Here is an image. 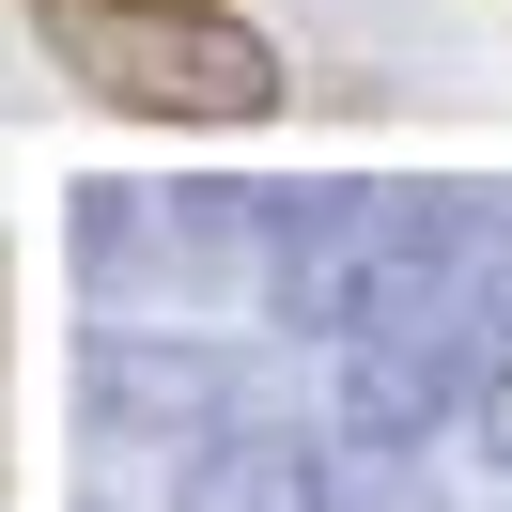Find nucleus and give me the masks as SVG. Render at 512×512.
Here are the masks:
<instances>
[{
    "label": "nucleus",
    "instance_id": "nucleus-1",
    "mask_svg": "<svg viewBox=\"0 0 512 512\" xmlns=\"http://www.w3.org/2000/svg\"><path fill=\"white\" fill-rule=\"evenodd\" d=\"M47 63L125 125H264L295 63L233 16V0H32Z\"/></svg>",
    "mask_w": 512,
    "mask_h": 512
},
{
    "label": "nucleus",
    "instance_id": "nucleus-2",
    "mask_svg": "<svg viewBox=\"0 0 512 512\" xmlns=\"http://www.w3.org/2000/svg\"><path fill=\"white\" fill-rule=\"evenodd\" d=\"M171 512H435V450H373L342 419H233V435L171 450Z\"/></svg>",
    "mask_w": 512,
    "mask_h": 512
},
{
    "label": "nucleus",
    "instance_id": "nucleus-3",
    "mask_svg": "<svg viewBox=\"0 0 512 512\" xmlns=\"http://www.w3.org/2000/svg\"><path fill=\"white\" fill-rule=\"evenodd\" d=\"M78 295L94 311H202L218 280H264V187H78Z\"/></svg>",
    "mask_w": 512,
    "mask_h": 512
},
{
    "label": "nucleus",
    "instance_id": "nucleus-4",
    "mask_svg": "<svg viewBox=\"0 0 512 512\" xmlns=\"http://www.w3.org/2000/svg\"><path fill=\"white\" fill-rule=\"evenodd\" d=\"M78 419L109 450H202L233 419H264V357L187 342V326H94L78 342Z\"/></svg>",
    "mask_w": 512,
    "mask_h": 512
},
{
    "label": "nucleus",
    "instance_id": "nucleus-5",
    "mask_svg": "<svg viewBox=\"0 0 512 512\" xmlns=\"http://www.w3.org/2000/svg\"><path fill=\"white\" fill-rule=\"evenodd\" d=\"M466 435H481V466H512V373L481 388V419H466Z\"/></svg>",
    "mask_w": 512,
    "mask_h": 512
}]
</instances>
